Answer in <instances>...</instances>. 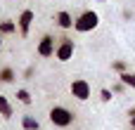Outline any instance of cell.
<instances>
[{"label":"cell","instance_id":"cell-1","mask_svg":"<svg viewBox=\"0 0 135 130\" xmlns=\"http://www.w3.org/2000/svg\"><path fill=\"white\" fill-rule=\"evenodd\" d=\"M97 24H100V17H97V12H93V9H85V12H83V14L76 19L74 28H76L78 33H88V31H93Z\"/></svg>","mask_w":135,"mask_h":130},{"label":"cell","instance_id":"cell-2","mask_svg":"<svg viewBox=\"0 0 135 130\" xmlns=\"http://www.w3.org/2000/svg\"><path fill=\"white\" fill-rule=\"evenodd\" d=\"M50 121L57 126V128H66L74 123V114L66 109V107H52L50 109Z\"/></svg>","mask_w":135,"mask_h":130},{"label":"cell","instance_id":"cell-3","mask_svg":"<svg viewBox=\"0 0 135 130\" xmlns=\"http://www.w3.org/2000/svg\"><path fill=\"white\" fill-rule=\"evenodd\" d=\"M71 95H74L76 99L85 102V99L90 97V83H88V81H83V78H76V81L71 83Z\"/></svg>","mask_w":135,"mask_h":130},{"label":"cell","instance_id":"cell-4","mask_svg":"<svg viewBox=\"0 0 135 130\" xmlns=\"http://www.w3.org/2000/svg\"><path fill=\"white\" fill-rule=\"evenodd\" d=\"M55 57H57L59 62H69V59L74 57V40H71V38H62V43L57 45Z\"/></svg>","mask_w":135,"mask_h":130},{"label":"cell","instance_id":"cell-5","mask_svg":"<svg viewBox=\"0 0 135 130\" xmlns=\"http://www.w3.org/2000/svg\"><path fill=\"white\" fill-rule=\"evenodd\" d=\"M55 52H57L55 40H52L50 36H43V38H40V43H38V54H40V57H52Z\"/></svg>","mask_w":135,"mask_h":130},{"label":"cell","instance_id":"cell-6","mask_svg":"<svg viewBox=\"0 0 135 130\" xmlns=\"http://www.w3.org/2000/svg\"><path fill=\"white\" fill-rule=\"evenodd\" d=\"M31 24H33V12H31V9H24V12L19 14V33H21V36H28Z\"/></svg>","mask_w":135,"mask_h":130},{"label":"cell","instance_id":"cell-7","mask_svg":"<svg viewBox=\"0 0 135 130\" xmlns=\"http://www.w3.org/2000/svg\"><path fill=\"white\" fill-rule=\"evenodd\" d=\"M57 24H59L62 28H71V26L76 24V19H71L69 12H57Z\"/></svg>","mask_w":135,"mask_h":130},{"label":"cell","instance_id":"cell-8","mask_svg":"<svg viewBox=\"0 0 135 130\" xmlns=\"http://www.w3.org/2000/svg\"><path fill=\"white\" fill-rule=\"evenodd\" d=\"M0 116L2 118H12V104L7 102V97H0Z\"/></svg>","mask_w":135,"mask_h":130},{"label":"cell","instance_id":"cell-9","mask_svg":"<svg viewBox=\"0 0 135 130\" xmlns=\"http://www.w3.org/2000/svg\"><path fill=\"white\" fill-rule=\"evenodd\" d=\"M21 126H24V130H38L40 128V123H38L33 116H24V118H21Z\"/></svg>","mask_w":135,"mask_h":130},{"label":"cell","instance_id":"cell-10","mask_svg":"<svg viewBox=\"0 0 135 130\" xmlns=\"http://www.w3.org/2000/svg\"><path fill=\"white\" fill-rule=\"evenodd\" d=\"M119 78H121V83H123V85H128V88H135V73H128V71H126V73H121Z\"/></svg>","mask_w":135,"mask_h":130},{"label":"cell","instance_id":"cell-11","mask_svg":"<svg viewBox=\"0 0 135 130\" xmlns=\"http://www.w3.org/2000/svg\"><path fill=\"white\" fill-rule=\"evenodd\" d=\"M0 78H2V83H12V81H14V71L7 66V69H2V71H0Z\"/></svg>","mask_w":135,"mask_h":130},{"label":"cell","instance_id":"cell-12","mask_svg":"<svg viewBox=\"0 0 135 130\" xmlns=\"http://www.w3.org/2000/svg\"><path fill=\"white\" fill-rule=\"evenodd\" d=\"M17 99H19L21 104H31V95H28V90H17Z\"/></svg>","mask_w":135,"mask_h":130},{"label":"cell","instance_id":"cell-13","mask_svg":"<svg viewBox=\"0 0 135 130\" xmlns=\"http://www.w3.org/2000/svg\"><path fill=\"white\" fill-rule=\"evenodd\" d=\"M14 31H17V26L12 21H0V33H14Z\"/></svg>","mask_w":135,"mask_h":130},{"label":"cell","instance_id":"cell-14","mask_svg":"<svg viewBox=\"0 0 135 130\" xmlns=\"http://www.w3.org/2000/svg\"><path fill=\"white\" fill-rule=\"evenodd\" d=\"M100 97H102V102H109V99H112V92H109V90L104 88V90L100 92Z\"/></svg>","mask_w":135,"mask_h":130},{"label":"cell","instance_id":"cell-15","mask_svg":"<svg viewBox=\"0 0 135 130\" xmlns=\"http://www.w3.org/2000/svg\"><path fill=\"white\" fill-rule=\"evenodd\" d=\"M114 69L121 71V73H126V64H123V62H114Z\"/></svg>","mask_w":135,"mask_h":130},{"label":"cell","instance_id":"cell-16","mask_svg":"<svg viewBox=\"0 0 135 130\" xmlns=\"http://www.w3.org/2000/svg\"><path fill=\"white\" fill-rule=\"evenodd\" d=\"M131 126H133V130H135V116H133V118H131Z\"/></svg>","mask_w":135,"mask_h":130},{"label":"cell","instance_id":"cell-17","mask_svg":"<svg viewBox=\"0 0 135 130\" xmlns=\"http://www.w3.org/2000/svg\"><path fill=\"white\" fill-rule=\"evenodd\" d=\"M133 116H135V109H131V118H133Z\"/></svg>","mask_w":135,"mask_h":130},{"label":"cell","instance_id":"cell-18","mask_svg":"<svg viewBox=\"0 0 135 130\" xmlns=\"http://www.w3.org/2000/svg\"><path fill=\"white\" fill-rule=\"evenodd\" d=\"M0 47H2V40H0Z\"/></svg>","mask_w":135,"mask_h":130},{"label":"cell","instance_id":"cell-19","mask_svg":"<svg viewBox=\"0 0 135 130\" xmlns=\"http://www.w3.org/2000/svg\"><path fill=\"white\" fill-rule=\"evenodd\" d=\"M0 83H2V78H0Z\"/></svg>","mask_w":135,"mask_h":130},{"label":"cell","instance_id":"cell-20","mask_svg":"<svg viewBox=\"0 0 135 130\" xmlns=\"http://www.w3.org/2000/svg\"><path fill=\"white\" fill-rule=\"evenodd\" d=\"M102 2H104V0H102Z\"/></svg>","mask_w":135,"mask_h":130}]
</instances>
